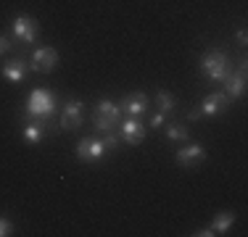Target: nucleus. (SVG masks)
Wrapping results in <instances>:
<instances>
[{
  "instance_id": "nucleus-17",
  "label": "nucleus",
  "mask_w": 248,
  "mask_h": 237,
  "mask_svg": "<svg viewBox=\"0 0 248 237\" xmlns=\"http://www.w3.org/2000/svg\"><path fill=\"white\" fill-rule=\"evenodd\" d=\"M156 105H158V111L161 114H172V111L177 108V98L172 92H156Z\"/></svg>"
},
{
  "instance_id": "nucleus-23",
  "label": "nucleus",
  "mask_w": 248,
  "mask_h": 237,
  "mask_svg": "<svg viewBox=\"0 0 248 237\" xmlns=\"http://www.w3.org/2000/svg\"><path fill=\"white\" fill-rule=\"evenodd\" d=\"M201 116H203V114H201V108H193V111H187V121H198Z\"/></svg>"
},
{
  "instance_id": "nucleus-22",
  "label": "nucleus",
  "mask_w": 248,
  "mask_h": 237,
  "mask_svg": "<svg viewBox=\"0 0 248 237\" xmlns=\"http://www.w3.org/2000/svg\"><path fill=\"white\" fill-rule=\"evenodd\" d=\"M196 237H214V229L211 227H203V229H198V232H193Z\"/></svg>"
},
{
  "instance_id": "nucleus-19",
  "label": "nucleus",
  "mask_w": 248,
  "mask_h": 237,
  "mask_svg": "<svg viewBox=\"0 0 248 237\" xmlns=\"http://www.w3.org/2000/svg\"><path fill=\"white\" fill-rule=\"evenodd\" d=\"M164 121H167V114H161V111H158V114H153L151 116V129H161Z\"/></svg>"
},
{
  "instance_id": "nucleus-21",
  "label": "nucleus",
  "mask_w": 248,
  "mask_h": 237,
  "mask_svg": "<svg viewBox=\"0 0 248 237\" xmlns=\"http://www.w3.org/2000/svg\"><path fill=\"white\" fill-rule=\"evenodd\" d=\"M11 47H14V43H11L5 34H0V56H5V53H11Z\"/></svg>"
},
{
  "instance_id": "nucleus-6",
  "label": "nucleus",
  "mask_w": 248,
  "mask_h": 237,
  "mask_svg": "<svg viewBox=\"0 0 248 237\" xmlns=\"http://www.w3.org/2000/svg\"><path fill=\"white\" fill-rule=\"evenodd\" d=\"M74 156L79 158V161H85V163H95L106 156V145H103L100 137H82L79 142H77Z\"/></svg>"
},
{
  "instance_id": "nucleus-4",
  "label": "nucleus",
  "mask_w": 248,
  "mask_h": 237,
  "mask_svg": "<svg viewBox=\"0 0 248 237\" xmlns=\"http://www.w3.org/2000/svg\"><path fill=\"white\" fill-rule=\"evenodd\" d=\"M11 37H14L19 45H32V43H37V37H40V24L34 21L32 16H27V14L16 16L14 24H11Z\"/></svg>"
},
{
  "instance_id": "nucleus-7",
  "label": "nucleus",
  "mask_w": 248,
  "mask_h": 237,
  "mask_svg": "<svg viewBox=\"0 0 248 237\" xmlns=\"http://www.w3.org/2000/svg\"><path fill=\"white\" fill-rule=\"evenodd\" d=\"M56 66H58V50H56V47H50V45L37 47L34 56H32V63H29V69L37 71V74H50Z\"/></svg>"
},
{
  "instance_id": "nucleus-8",
  "label": "nucleus",
  "mask_w": 248,
  "mask_h": 237,
  "mask_svg": "<svg viewBox=\"0 0 248 237\" xmlns=\"http://www.w3.org/2000/svg\"><path fill=\"white\" fill-rule=\"evenodd\" d=\"M224 95H227L230 100H238V98H243V92H246V58L240 61V66L238 71H230L227 76H224Z\"/></svg>"
},
{
  "instance_id": "nucleus-14",
  "label": "nucleus",
  "mask_w": 248,
  "mask_h": 237,
  "mask_svg": "<svg viewBox=\"0 0 248 237\" xmlns=\"http://www.w3.org/2000/svg\"><path fill=\"white\" fill-rule=\"evenodd\" d=\"M29 71H32L29 69V61H24L21 56H16V58H11V61L3 66V76L8 82H24L29 76Z\"/></svg>"
},
{
  "instance_id": "nucleus-20",
  "label": "nucleus",
  "mask_w": 248,
  "mask_h": 237,
  "mask_svg": "<svg viewBox=\"0 0 248 237\" xmlns=\"http://www.w3.org/2000/svg\"><path fill=\"white\" fill-rule=\"evenodd\" d=\"M11 232H14V224H11L5 216H0V237H8Z\"/></svg>"
},
{
  "instance_id": "nucleus-24",
  "label": "nucleus",
  "mask_w": 248,
  "mask_h": 237,
  "mask_svg": "<svg viewBox=\"0 0 248 237\" xmlns=\"http://www.w3.org/2000/svg\"><path fill=\"white\" fill-rule=\"evenodd\" d=\"M246 40H248V32H246V29H240V32H238V43L246 45Z\"/></svg>"
},
{
  "instance_id": "nucleus-2",
  "label": "nucleus",
  "mask_w": 248,
  "mask_h": 237,
  "mask_svg": "<svg viewBox=\"0 0 248 237\" xmlns=\"http://www.w3.org/2000/svg\"><path fill=\"white\" fill-rule=\"evenodd\" d=\"M201 71H203L206 79L211 82H222L230 74V56L219 47H211L201 56Z\"/></svg>"
},
{
  "instance_id": "nucleus-15",
  "label": "nucleus",
  "mask_w": 248,
  "mask_h": 237,
  "mask_svg": "<svg viewBox=\"0 0 248 237\" xmlns=\"http://www.w3.org/2000/svg\"><path fill=\"white\" fill-rule=\"evenodd\" d=\"M232 224H235V213L232 211H222V213H217V216L211 219L209 227L214 229V235H224L230 227H232Z\"/></svg>"
},
{
  "instance_id": "nucleus-1",
  "label": "nucleus",
  "mask_w": 248,
  "mask_h": 237,
  "mask_svg": "<svg viewBox=\"0 0 248 237\" xmlns=\"http://www.w3.org/2000/svg\"><path fill=\"white\" fill-rule=\"evenodd\" d=\"M56 111H58L56 95H53L50 90H45V87H37V90L29 92L27 108H24V116L21 118H45V121H50Z\"/></svg>"
},
{
  "instance_id": "nucleus-3",
  "label": "nucleus",
  "mask_w": 248,
  "mask_h": 237,
  "mask_svg": "<svg viewBox=\"0 0 248 237\" xmlns=\"http://www.w3.org/2000/svg\"><path fill=\"white\" fill-rule=\"evenodd\" d=\"M119 121H122L119 103H114V100H98L95 108H93V124H95V129L111 132V129L119 127Z\"/></svg>"
},
{
  "instance_id": "nucleus-11",
  "label": "nucleus",
  "mask_w": 248,
  "mask_h": 237,
  "mask_svg": "<svg viewBox=\"0 0 248 237\" xmlns=\"http://www.w3.org/2000/svg\"><path fill=\"white\" fill-rule=\"evenodd\" d=\"M230 105H232V100H230L222 90H217V92L206 95V98L201 100V114L203 116H219L230 108Z\"/></svg>"
},
{
  "instance_id": "nucleus-12",
  "label": "nucleus",
  "mask_w": 248,
  "mask_h": 237,
  "mask_svg": "<svg viewBox=\"0 0 248 237\" xmlns=\"http://www.w3.org/2000/svg\"><path fill=\"white\" fill-rule=\"evenodd\" d=\"M119 137L127 145H140L145 140V127L138 118H124V121H119Z\"/></svg>"
},
{
  "instance_id": "nucleus-16",
  "label": "nucleus",
  "mask_w": 248,
  "mask_h": 237,
  "mask_svg": "<svg viewBox=\"0 0 248 237\" xmlns=\"http://www.w3.org/2000/svg\"><path fill=\"white\" fill-rule=\"evenodd\" d=\"M167 137L172 142H187L190 140V129H187L185 124H180V121H172L167 127Z\"/></svg>"
},
{
  "instance_id": "nucleus-18",
  "label": "nucleus",
  "mask_w": 248,
  "mask_h": 237,
  "mask_svg": "<svg viewBox=\"0 0 248 237\" xmlns=\"http://www.w3.org/2000/svg\"><path fill=\"white\" fill-rule=\"evenodd\" d=\"M119 142H122V137L116 134V129H111V132H106V137H103L106 153H114V150H119Z\"/></svg>"
},
{
  "instance_id": "nucleus-10",
  "label": "nucleus",
  "mask_w": 248,
  "mask_h": 237,
  "mask_svg": "<svg viewBox=\"0 0 248 237\" xmlns=\"http://www.w3.org/2000/svg\"><path fill=\"white\" fill-rule=\"evenodd\" d=\"M119 108H122L127 116H132V118L148 114V95L140 92V90H138V92H127V95L119 100Z\"/></svg>"
},
{
  "instance_id": "nucleus-9",
  "label": "nucleus",
  "mask_w": 248,
  "mask_h": 237,
  "mask_svg": "<svg viewBox=\"0 0 248 237\" xmlns=\"http://www.w3.org/2000/svg\"><path fill=\"white\" fill-rule=\"evenodd\" d=\"M174 158H177V163H180L182 169H196L198 163L206 161V150H203V145H198V142H185V148H180Z\"/></svg>"
},
{
  "instance_id": "nucleus-13",
  "label": "nucleus",
  "mask_w": 248,
  "mask_h": 237,
  "mask_svg": "<svg viewBox=\"0 0 248 237\" xmlns=\"http://www.w3.org/2000/svg\"><path fill=\"white\" fill-rule=\"evenodd\" d=\"M48 124L45 118H24V127H21V137L29 145H37L43 137H48Z\"/></svg>"
},
{
  "instance_id": "nucleus-5",
  "label": "nucleus",
  "mask_w": 248,
  "mask_h": 237,
  "mask_svg": "<svg viewBox=\"0 0 248 237\" xmlns=\"http://www.w3.org/2000/svg\"><path fill=\"white\" fill-rule=\"evenodd\" d=\"M82 118H85V103L79 98H69L63 103V114H61V129L66 132H77L82 127Z\"/></svg>"
}]
</instances>
